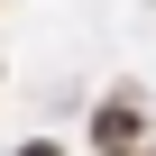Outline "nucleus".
<instances>
[{"label": "nucleus", "mask_w": 156, "mask_h": 156, "mask_svg": "<svg viewBox=\"0 0 156 156\" xmlns=\"http://www.w3.org/2000/svg\"><path fill=\"white\" fill-rule=\"evenodd\" d=\"M19 156H55V138H37V147H19Z\"/></svg>", "instance_id": "nucleus-2"}, {"label": "nucleus", "mask_w": 156, "mask_h": 156, "mask_svg": "<svg viewBox=\"0 0 156 156\" xmlns=\"http://www.w3.org/2000/svg\"><path fill=\"white\" fill-rule=\"evenodd\" d=\"M92 138H101V156H129V147L147 138V101H138V92H110V101L92 110Z\"/></svg>", "instance_id": "nucleus-1"}]
</instances>
